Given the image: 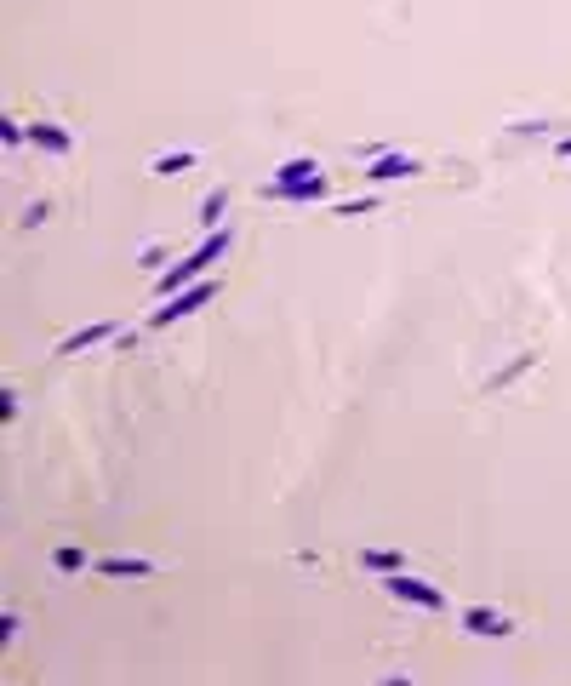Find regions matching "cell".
Returning <instances> with one entry per match:
<instances>
[{
    "instance_id": "9a60e30c",
    "label": "cell",
    "mask_w": 571,
    "mask_h": 686,
    "mask_svg": "<svg viewBox=\"0 0 571 686\" xmlns=\"http://www.w3.org/2000/svg\"><path fill=\"white\" fill-rule=\"evenodd\" d=\"M337 218H366V212H377V195H355V201H332Z\"/></svg>"
},
{
    "instance_id": "9c48e42d",
    "label": "cell",
    "mask_w": 571,
    "mask_h": 686,
    "mask_svg": "<svg viewBox=\"0 0 571 686\" xmlns=\"http://www.w3.org/2000/svg\"><path fill=\"white\" fill-rule=\"evenodd\" d=\"M98 572H103V578H155L160 566L143 561V555H103Z\"/></svg>"
},
{
    "instance_id": "ac0fdd59",
    "label": "cell",
    "mask_w": 571,
    "mask_h": 686,
    "mask_svg": "<svg viewBox=\"0 0 571 686\" xmlns=\"http://www.w3.org/2000/svg\"><path fill=\"white\" fill-rule=\"evenodd\" d=\"M554 155H560V161H571V138H560V143H554Z\"/></svg>"
},
{
    "instance_id": "52a82bcc",
    "label": "cell",
    "mask_w": 571,
    "mask_h": 686,
    "mask_svg": "<svg viewBox=\"0 0 571 686\" xmlns=\"http://www.w3.org/2000/svg\"><path fill=\"white\" fill-rule=\"evenodd\" d=\"M269 201H292V206H309V201H332V183L315 178V183H263Z\"/></svg>"
},
{
    "instance_id": "277c9868",
    "label": "cell",
    "mask_w": 571,
    "mask_h": 686,
    "mask_svg": "<svg viewBox=\"0 0 571 686\" xmlns=\"http://www.w3.org/2000/svg\"><path fill=\"white\" fill-rule=\"evenodd\" d=\"M463 629H469L474 641H509L520 624H514L509 612H497V606H463Z\"/></svg>"
},
{
    "instance_id": "2e32d148",
    "label": "cell",
    "mask_w": 571,
    "mask_h": 686,
    "mask_svg": "<svg viewBox=\"0 0 571 686\" xmlns=\"http://www.w3.org/2000/svg\"><path fill=\"white\" fill-rule=\"evenodd\" d=\"M394 138H372V143H360V161H377V155H389Z\"/></svg>"
},
{
    "instance_id": "6da1fadb",
    "label": "cell",
    "mask_w": 571,
    "mask_h": 686,
    "mask_svg": "<svg viewBox=\"0 0 571 686\" xmlns=\"http://www.w3.org/2000/svg\"><path fill=\"white\" fill-rule=\"evenodd\" d=\"M229 246H235V229L229 223H217V229H206L200 235V246L189 252V258H178L166 275H155V303L160 298H172V292H183V286H195L206 269H217V263L229 258Z\"/></svg>"
},
{
    "instance_id": "ba28073f",
    "label": "cell",
    "mask_w": 571,
    "mask_h": 686,
    "mask_svg": "<svg viewBox=\"0 0 571 686\" xmlns=\"http://www.w3.org/2000/svg\"><path fill=\"white\" fill-rule=\"evenodd\" d=\"M29 143L46 149V155H69V149H75V132L58 126V121H29Z\"/></svg>"
},
{
    "instance_id": "8992f818",
    "label": "cell",
    "mask_w": 571,
    "mask_h": 686,
    "mask_svg": "<svg viewBox=\"0 0 571 686\" xmlns=\"http://www.w3.org/2000/svg\"><path fill=\"white\" fill-rule=\"evenodd\" d=\"M115 326H120V321H92V326H75L69 338H58V349H52V355H58V361H69V355H86V349H98V343H109V338H115Z\"/></svg>"
},
{
    "instance_id": "3957f363",
    "label": "cell",
    "mask_w": 571,
    "mask_h": 686,
    "mask_svg": "<svg viewBox=\"0 0 571 686\" xmlns=\"http://www.w3.org/2000/svg\"><path fill=\"white\" fill-rule=\"evenodd\" d=\"M217 286H223V281H195V286H183V292H172V298H160L155 315H149V326H155V332H166L172 321L195 315V309H206V303L217 298Z\"/></svg>"
},
{
    "instance_id": "7a4b0ae2",
    "label": "cell",
    "mask_w": 571,
    "mask_h": 686,
    "mask_svg": "<svg viewBox=\"0 0 571 686\" xmlns=\"http://www.w3.org/2000/svg\"><path fill=\"white\" fill-rule=\"evenodd\" d=\"M377 584H383V595L417 606V612H446V589H434L429 578H417L412 566H406V572H389V578H377Z\"/></svg>"
},
{
    "instance_id": "e0dca14e",
    "label": "cell",
    "mask_w": 571,
    "mask_h": 686,
    "mask_svg": "<svg viewBox=\"0 0 571 686\" xmlns=\"http://www.w3.org/2000/svg\"><path fill=\"white\" fill-rule=\"evenodd\" d=\"M0 418H6V424L18 418V389H6V395H0Z\"/></svg>"
},
{
    "instance_id": "8fae6325",
    "label": "cell",
    "mask_w": 571,
    "mask_h": 686,
    "mask_svg": "<svg viewBox=\"0 0 571 686\" xmlns=\"http://www.w3.org/2000/svg\"><path fill=\"white\" fill-rule=\"evenodd\" d=\"M360 566L366 572H377V578H389V572H406V549H360Z\"/></svg>"
},
{
    "instance_id": "30bf717a",
    "label": "cell",
    "mask_w": 571,
    "mask_h": 686,
    "mask_svg": "<svg viewBox=\"0 0 571 686\" xmlns=\"http://www.w3.org/2000/svg\"><path fill=\"white\" fill-rule=\"evenodd\" d=\"M195 166H200V149H166V155L149 161V172H155V178H183V172H195Z\"/></svg>"
},
{
    "instance_id": "5bb4252c",
    "label": "cell",
    "mask_w": 571,
    "mask_h": 686,
    "mask_svg": "<svg viewBox=\"0 0 571 686\" xmlns=\"http://www.w3.org/2000/svg\"><path fill=\"white\" fill-rule=\"evenodd\" d=\"M223 212H229V189H212V195L200 201V223H206V229H217V223H223Z\"/></svg>"
},
{
    "instance_id": "4fadbf2b",
    "label": "cell",
    "mask_w": 571,
    "mask_h": 686,
    "mask_svg": "<svg viewBox=\"0 0 571 686\" xmlns=\"http://www.w3.org/2000/svg\"><path fill=\"white\" fill-rule=\"evenodd\" d=\"M52 566H58V572H86L92 555H86L80 544H58V549H52Z\"/></svg>"
},
{
    "instance_id": "5b68a950",
    "label": "cell",
    "mask_w": 571,
    "mask_h": 686,
    "mask_svg": "<svg viewBox=\"0 0 571 686\" xmlns=\"http://www.w3.org/2000/svg\"><path fill=\"white\" fill-rule=\"evenodd\" d=\"M423 172V161L417 155H400V149H389V155H377V161L360 166V183H400V178H417Z\"/></svg>"
},
{
    "instance_id": "7c38bea8",
    "label": "cell",
    "mask_w": 571,
    "mask_h": 686,
    "mask_svg": "<svg viewBox=\"0 0 571 686\" xmlns=\"http://www.w3.org/2000/svg\"><path fill=\"white\" fill-rule=\"evenodd\" d=\"M315 178H320V161H309V155H292L275 172V183H315Z\"/></svg>"
}]
</instances>
